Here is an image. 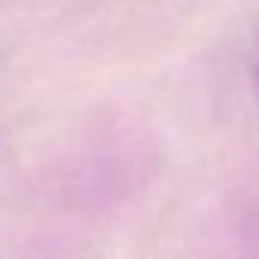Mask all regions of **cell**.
I'll return each mask as SVG.
<instances>
[{
    "label": "cell",
    "mask_w": 259,
    "mask_h": 259,
    "mask_svg": "<svg viewBox=\"0 0 259 259\" xmlns=\"http://www.w3.org/2000/svg\"><path fill=\"white\" fill-rule=\"evenodd\" d=\"M256 95H259V70H256Z\"/></svg>",
    "instance_id": "6da1fadb"
}]
</instances>
